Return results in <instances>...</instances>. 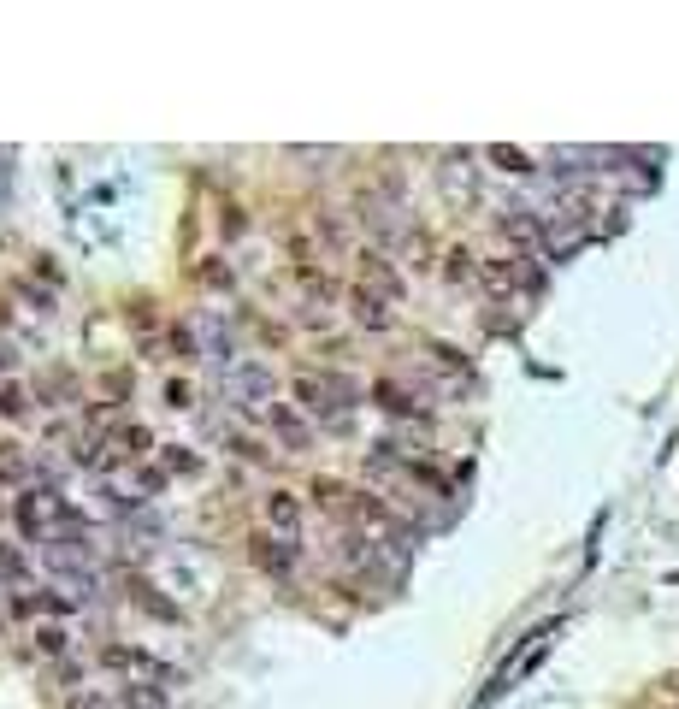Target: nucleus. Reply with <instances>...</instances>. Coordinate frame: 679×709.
Returning <instances> with one entry per match:
<instances>
[{"label":"nucleus","instance_id":"obj_1","mask_svg":"<svg viewBox=\"0 0 679 709\" xmlns=\"http://www.w3.org/2000/svg\"><path fill=\"white\" fill-rule=\"evenodd\" d=\"M101 662L119 668V674H130V680H142V686H172V668L154 662L148 650H136V645H107L101 650Z\"/></svg>","mask_w":679,"mask_h":709},{"label":"nucleus","instance_id":"obj_2","mask_svg":"<svg viewBox=\"0 0 679 709\" xmlns=\"http://www.w3.org/2000/svg\"><path fill=\"white\" fill-rule=\"evenodd\" d=\"M272 373L266 367H243V373H231V396H237V408H248V414H260V408H272L278 396H272Z\"/></svg>","mask_w":679,"mask_h":709},{"label":"nucleus","instance_id":"obj_3","mask_svg":"<svg viewBox=\"0 0 679 709\" xmlns=\"http://www.w3.org/2000/svg\"><path fill=\"white\" fill-rule=\"evenodd\" d=\"M248 556H254V568H260V574H284V568L296 562V544H290V538L260 532V538H248Z\"/></svg>","mask_w":679,"mask_h":709},{"label":"nucleus","instance_id":"obj_4","mask_svg":"<svg viewBox=\"0 0 679 709\" xmlns=\"http://www.w3.org/2000/svg\"><path fill=\"white\" fill-rule=\"evenodd\" d=\"M266 420H272V432L284 438V450H308V444H313V432L302 426V414H296L290 402H272V408H266Z\"/></svg>","mask_w":679,"mask_h":709},{"label":"nucleus","instance_id":"obj_5","mask_svg":"<svg viewBox=\"0 0 679 709\" xmlns=\"http://www.w3.org/2000/svg\"><path fill=\"white\" fill-rule=\"evenodd\" d=\"M361 278H367V284L384 296V302H396V296H402V278L390 272V260L378 255V249H367V255H361Z\"/></svg>","mask_w":679,"mask_h":709},{"label":"nucleus","instance_id":"obj_6","mask_svg":"<svg viewBox=\"0 0 679 709\" xmlns=\"http://www.w3.org/2000/svg\"><path fill=\"white\" fill-rule=\"evenodd\" d=\"M266 520L278 526V538H290V532L302 526V503H296L290 491H272V497H266Z\"/></svg>","mask_w":679,"mask_h":709},{"label":"nucleus","instance_id":"obj_7","mask_svg":"<svg viewBox=\"0 0 679 709\" xmlns=\"http://www.w3.org/2000/svg\"><path fill=\"white\" fill-rule=\"evenodd\" d=\"M502 237H514V243L532 249V243H544V225H538L526 207H508V213H502Z\"/></svg>","mask_w":679,"mask_h":709},{"label":"nucleus","instance_id":"obj_8","mask_svg":"<svg viewBox=\"0 0 679 709\" xmlns=\"http://www.w3.org/2000/svg\"><path fill=\"white\" fill-rule=\"evenodd\" d=\"M479 278H485L491 290H514V284H520V255H491L479 266Z\"/></svg>","mask_w":679,"mask_h":709},{"label":"nucleus","instance_id":"obj_9","mask_svg":"<svg viewBox=\"0 0 679 709\" xmlns=\"http://www.w3.org/2000/svg\"><path fill=\"white\" fill-rule=\"evenodd\" d=\"M355 320L372 325V331H384V325H390V302H384L378 290H367V284H361V290H355Z\"/></svg>","mask_w":679,"mask_h":709},{"label":"nucleus","instance_id":"obj_10","mask_svg":"<svg viewBox=\"0 0 679 709\" xmlns=\"http://www.w3.org/2000/svg\"><path fill=\"white\" fill-rule=\"evenodd\" d=\"M491 166H502V172H514V178H526V172H532V160H526L520 148H491Z\"/></svg>","mask_w":679,"mask_h":709},{"label":"nucleus","instance_id":"obj_11","mask_svg":"<svg viewBox=\"0 0 679 709\" xmlns=\"http://www.w3.org/2000/svg\"><path fill=\"white\" fill-rule=\"evenodd\" d=\"M36 645H42V656H65V627H36Z\"/></svg>","mask_w":679,"mask_h":709},{"label":"nucleus","instance_id":"obj_12","mask_svg":"<svg viewBox=\"0 0 679 709\" xmlns=\"http://www.w3.org/2000/svg\"><path fill=\"white\" fill-rule=\"evenodd\" d=\"M378 402H384V408H390V414H414V402H408V396H402V390L390 385V379H378Z\"/></svg>","mask_w":679,"mask_h":709},{"label":"nucleus","instance_id":"obj_13","mask_svg":"<svg viewBox=\"0 0 679 709\" xmlns=\"http://www.w3.org/2000/svg\"><path fill=\"white\" fill-rule=\"evenodd\" d=\"M24 408H30V402H24V390H18V385H0V414H6V420H18Z\"/></svg>","mask_w":679,"mask_h":709},{"label":"nucleus","instance_id":"obj_14","mask_svg":"<svg viewBox=\"0 0 679 709\" xmlns=\"http://www.w3.org/2000/svg\"><path fill=\"white\" fill-rule=\"evenodd\" d=\"M148 450V432H142V426H124L119 432V455H142Z\"/></svg>","mask_w":679,"mask_h":709},{"label":"nucleus","instance_id":"obj_15","mask_svg":"<svg viewBox=\"0 0 679 709\" xmlns=\"http://www.w3.org/2000/svg\"><path fill=\"white\" fill-rule=\"evenodd\" d=\"M24 473V455H18V444H0V479H18Z\"/></svg>","mask_w":679,"mask_h":709},{"label":"nucleus","instance_id":"obj_16","mask_svg":"<svg viewBox=\"0 0 679 709\" xmlns=\"http://www.w3.org/2000/svg\"><path fill=\"white\" fill-rule=\"evenodd\" d=\"M473 272H479V266H473V255H467V249H455V255H449V278H455V284H461V278H473Z\"/></svg>","mask_w":679,"mask_h":709},{"label":"nucleus","instance_id":"obj_17","mask_svg":"<svg viewBox=\"0 0 679 709\" xmlns=\"http://www.w3.org/2000/svg\"><path fill=\"white\" fill-rule=\"evenodd\" d=\"M0 574H6V580H18V574H24V556H18L12 544H0Z\"/></svg>","mask_w":679,"mask_h":709},{"label":"nucleus","instance_id":"obj_18","mask_svg":"<svg viewBox=\"0 0 679 709\" xmlns=\"http://www.w3.org/2000/svg\"><path fill=\"white\" fill-rule=\"evenodd\" d=\"M231 450L243 455V461H266V450H260L254 438H243V432H231Z\"/></svg>","mask_w":679,"mask_h":709},{"label":"nucleus","instance_id":"obj_19","mask_svg":"<svg viewBox=\"0 0 679 709\" xmlns=\"http://www.w3.org/2000/svg\"><path fill=\"white\" fill-rule=\"evenodd\" d=\"M71 709H124L119 698H101V692H83V698H71Z\"/></svg>","mask_w":679,"mask_h":709},{"label":"nucleus","instance_id":"obj_20","mask_svg":"<svg viewBox=\"0 0 679 709\" xmlns=\"http://www.w3.org/2000/svg\"><path fill=\"white\" fill-rule=\"evenodd\" d=\"M313 497H319V503H343V485H337V479H313Z\"/></svg>","mask_w":679,"mask_h":709},{"label":"nucleus","instance_id":"obj_21","mask_svg":"<svg viewBox=\"0 0 679 709\" xmlns=\"http://www.w3.org/2000/svg\"><path fill=\"white\" fill-rule=\"evenodd\" d=\"M166 408H189V385H184V379L166 385Z\"/></svg>","mask_w":679,"mask_h":709},{"label":"nucleus","instance_id":"obj_22","mask_svg":"<svg viewBox=\"0 0 679 709\" xmlns=\"http://www.w3.org/2000/svg\"><path fill=\"white\" fill-rule=\"evenodd\" d=\"M166 467H172V473H189V467H195V455H184L178 444H172V450H166Z\"/></svg>","mask_w":679,"mask_h":709},{"label":"nucleus","instance_id":"obj_23","mask_svg":"<svg viewBox=\"0 0 679 709\" xmlns=\"http://www.w3.org/2000/svg\"><path fill=\"white\" fill-rule=\"evenodd\" d=\"M12 367H18V355H12V349L0 343V373H12Z\"/></svg>","mask_w":679,"mask_h":709},{"label":"nucleus","instance_id":"obj_24","mask_svg":"<svg viewBox=\"0 0 679 709\" xmlns=\"http://www.w3.org/2000/svg\"><path fill=\"white\" fill-rule=\"evenodd\" d=\"M0 325H6V302H0Z\"/></svg>","mask_w":679,"mask_h":709}]
</instances>
